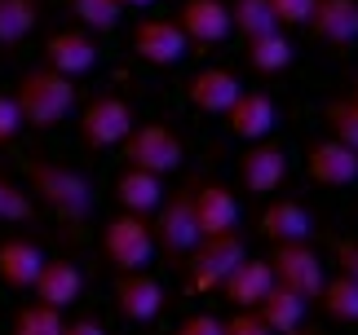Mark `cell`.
I'll return each instance as SVG.
<instances>
[{"label": "cell", "mask_w": 358, "mask_h": 335, "mask_svg": "<svg viewBox=\"0 0 358 335\" xmlns=\"http://www.w3.org/2000/svg\"><path fill=\"white\" fill-rule=\"evenodd\" d=\"M76 80L53 71V66H31V71L18 75V89H13V102L22 110V128H36V133H49V128H62L66 115L76 110Z\"/></svg>", "instance_id": "obj_1"}, {"label": "cell", "mask_w": 358, "mask_h": 335, "mask_svg": "<svg viewBox=\"0 0 358 335\" xmlns=\"http://www.w3.org/2000/svg\"><path fill=\"white\" fill-rule=\"evenodd\" d=\"M222 327H226V335H270L261 309H235L230 318H222Z\"/></svg>", "instance_id": "obj_34"}, {"label": "cell", "mask_w": 358, "mask_h": 335, "mask_svg": "<svg viewBox=\"0 0 358 335\" xmlns=\"http://www.w3.org/2000/svg\"><path fill=\"white\" fill-rule=\"evenodd\" d=\"M239 181H243L248 194H279V186L287 181V155H283V146L257 137V142L243 150V159H239Z\"/></svg>", "instance_id": "obj_11"}, {"label": "cell", "mask_w": 358, "mask_h": 335, "mask_svg": "<svg viewBox=\"0 0 358 335\" xmlns=\"http://www.w3.org/2000/svg\"><path fill=\"white\" fill-rule=\"evenodd\" d=\"M133 124H137V115L120 93H98L85 110H80L76 128H80V142L89 150H111V146H120L124 137H129Z\"/></svg>", "instance_id": "obj_8"}, {"label": "cell", "mask_w": 358, "mask_h": 335, "mask_svg": "<svg viewBox=\"0 0 358 335\" xmlns=\"http://www.w3.org/2000/svg\"><path fill=\"white\" fill-rule=\"evenodd\" d=\"M102 256L111 260V269H146L150 256H155V234L137 212H120L102 225Z\"/></svg>", "instance_id": "obj_5"}, {"label": "cell", "mask_w": 358, "mask_h": 335, "mask_svg": "<svg viewBox=\"0 0 358 335\" xmlns=\"http://www.w3.org/2000/svg\"><path fill=\"white\" fill-rule=\"evenodd\" d=\"M248 256V247L239 239V230H226V234H199V243L186 251V287L208 296L226 283V274Z\"/></svg>", "instance_id": "obj_3"}, {"label": "cell", "mask_w": 358, "mask_h": 335, "mask_svg": "<svg viewBox=\"0 0 358 335\" xmlns=\"http://www.w3.org/2000/svg\"><path fill=\"white\" fill-rule=\"evenodd\" d=\"M124 159H129L133 168H146V172H173V168H182L186 159V146L182 137H177L169 124H133L129 137L120 142Z\"/></svg>", "instance_id": "obj_6"}, {"label": "cell", "mask_w": 358, "mask_h": 335, "mask_svg": "<svg viewBox=\"0 0 358 335\" xmlns=\"http://www.w3.org/2000/svg\"><path fill=\"white\" fill-rule=\"evenodd\" d=\"M323 119H327V128H332L336 142H345L358 155V97H336V102H327Z\"/></svg>", "instance_id": "obj_30"}, {"label": "cell", "mask_w": 358, "mask_h": 335, "mask_svg": "<svg viewBox=\"0 0 358 335\" xmlns=\"http://www.w3.org/2000/svg\"><path fill=\"white\" fill-rule=\"evenodd\" d=\"M71 13L89 27V31H115L124 5L120 0H71Z\"/></svg>", "instance_id": "obj_32"}, {"label": "cell", "mask_w": 358, "mask_h": 335, "mask_svg": "<svg viewBox=\"0 0 358 335\" xmlns=\"http://www.w3.org/2000/svg\"><path fill=\"white\" fill-rule=\"evenodd\" d=\"M129 49L137 53V62H146V66H177L186 58L190 40H186L182 27H177V18H142L129 36Z\"/></svg>", "instance_id": "obj_9"}, {"label": "cell", "mask_w": 358, "mask_h": 335, "mask_svg": "<svg viewBox=\"0 0 358 335\" xmlns=\"http://www.w3.org/2000/svg\"><path fill=\"white\" fill-rule=\"evenodd\" d=\"M62 309H53L45 300H31L13 313V335H62Z\"/></svg>", "instance_id": "obj_29"}, {"label": "cell", "mask_w": 358, "mask_h": 335, "mask_svg": "<svg viewBox=\"0 0 358 335\" xmlns=\"http://www.w3.org/2000/svg\"><path fill=\"white\" fill-rule=\"evenodd\" d=\"M306 27L314 31V40L332 49H350L358 40V0H314Z\"/></svg>", "instance_id": "obj_16"}, {"label": "cell", "mask_w": 358, "mask_h": 335, "mask_svg": "<svg viewBox=\"0 0 358 335\" xmlns=\"http://www.w3.org/2000/svg\"><path fill=\"white\" fill-rule=\"evenodd\" d=\"M336 265H341V274H345V278L358 283V243L354 239H341L336 243Z\"/></svg>", "instance_id": "obj_37"}, {"label": "cell", "mask_w": 358, "mask_h": 335, "mask_svg": "<svg viewBox=\"0 0 358 335\" xmlns=\"http://www.w3.org/2000/svg\"><path fill=\"white\" fill-rule=\"evenodd\" d=\"M155 251H164L169 260H182L190 247L199 243V216H195V181H186L182 190H173L169 199H159L155 207Z\"/></svg>", "instance_id": "obj_4"}, {"label": "cell", "mask_w": 358, "mask_h": 335, "mask_svg": "<svg viewBox=\"0 0 358 335\" xmlns=\"http://www.w3.org/2000/svg\"><path fill=\"white\" fill-rule=\"evenodd\" d=\"M274 287V269H270V260H261V256H243L235 269L226 274V283L217 287L222 296L235 304V309H257L261 300H266V291Z\"/></svg>", "instance_id": "obj_17"}, {"label": "cell", "mask_w": 358, "mask_h": 335, "mask_svg": "<svg viewBox=\"0 0 358 335\" xmlns=\"http://www.w3.org/2000/svg\"><path fill=\"white\" fill-rule=\"evenodd\" d=\"M45 18V0H0V49L22 45Z\"/></svg>", "instance_id": "obj_25"}, {"label": "cell", "mask_w": 358, "mask_h": 335, "mask_svg": "<svg viewBox=\"0 0 358 335\" xmlns=\"http://www.w3.org/2000/svg\"><path fill=\"white\" fill-rule=\"evenodd\" d=\"M62 331L66 335H102V318H66V322H62Z\"/></svg>", "instance_id": "obj_38"}, {"label": "cell", "mask_w": 358, "mask_h": 335, "mask_svg": "<svg viewBox=\"0 0 358 335\" xmlns=\"http://www.w3.org/2000/svg\"><path fill=\"white\" fill-rule=\"evenodd\" d=\"M310 5H314V0H270L274 22H279V27H306Z\"/></svg>", "instance_id": "obj_35"}, {"label": "cell", "mask_w": 358, "mask_h": 335, "mask_svg": "<svg viewBox=\"0 0 358 335\" xmlns=\"http://www.w3.org/2000/svg\"><path fill=\"white\" fill-rule=\"evenodd\" d=\"M177 27H182L186 40L199 45V49L222 45V40L235 31V27H230V0H182Z\"/></svg>", "instance_id": "obj_13"}, {"label": "cell", "mask_w": 358, "mask_h": 335, "mask_svg": "<svg viewBox=\"0 0 358 335\" xmlns=\"http://www.w3.org/2000/svg\"><path fill=\"white\" fill-rule=\"evenodd\" d=\"M27 186H31V199L45 203L58 221H89L93 212V186L85 172L53 159L31 155L27 159Z\"/></svg>", "instance_id": "obj_2"}, {"label": "cell", "mask_w": 358, "mask_h": 335, "mask_svg": "<svg viewBox=\"0 0 358 335\" xmlns=\"http://www.w3.org/2000/svg\"><path fill=\"white\" fill-rule=\"evenodd\" d=\"M31 216H36L31 190H22L13 177L0 172V221H5V225H22V221H31Z\"/></svg>", "instance_id": "obj_31"}, {"label": "cell", "mask_w": 358, "mask_h": 335, "mask_svg": "<svg viewBox=\"0 0 358 335\" xmlns=\"http://www.w3.org/2000/svg\"><path fill=\"white\" fill-rule=\"evenodd\" d=\"M230 27L243 36V40H252V36H266L274 31V9H270V0H230Z\"/></svg>", "instance_id": "obj_28"}, {"label": "cell", "mask_w": 358, "mask_h": 335, "mask_svg": "<svg viewBox=\"0 0 358 335\" xmlns=\"http://www.w3.org/2000/svg\"><path fill=\"white\" fill-rule=\"evenodd\" d=\"M159 199H164L159 172H146V168L124 163V172L115 177V203L124 207V212L146 216V212H155V207H159Z\"/></svg>", "instance_id": "obj_23"}, {"label": "cell", "mask_w": 358, "mask_h": 335, "mask_svg": "<svg viewBox=\"0 0 358 335\" xmlns=\"http://www.w3.org/2000/svg\"><path fill=\"white\" fill-rule=\"evenodd\" d=\"M354 97H358V84H354Z\"/></svg>", "instance_id": "obj_40"}, {"label": "cell", "mask_w": 358, "mask_h": 335, "mask_svg": "<svg viewBox=\"0 0 358 335\" xmlns=\"http://www.w3.org/2000/svg\"><path fill=\"white\" fill-rule=\"evenodd\" d=\"M226 124L239 142H257V137H270V128L279 124V106L270 93H239L226 110Z\"/></svg>", "instance_id": "obj_19"}, {"label": "cell", "mask_w": 358, "mask_h": 335, "mask_svg": "<svg viewBox=\"0 0 358 335\" xmlns=\"http://www.w3.org/2000/svg\"><path fill=\"white\" fill-rule=\"evenodd\" d=\"M306 172H310V181H319V186H327V190L354 186L358 181V155L345 142L327 137V142H314L306 150Z\"/></svg>", "instance_id": "obj_15"}, {"label": "cell", "mask_w": 358, "mask_h": 335, "mask_svg": "<svg viewBox=\"0 0 358 335\" xmlns=\"http://www.w3.org/2000/svg\"><path fill=\"white\" fill-rule=\"evenodd\" d=\"M239 93H243V84L230 66H203V71H195L186 84V102L195 106L199 115H226Z\"/></svg>", "instance_id": "obj_14"}, {"label": "cell", "mask_w": 358, "mask_h": 335, "mask_svg": "<svg viewBox=\"0 0 358 335\" xmlns=\"http://www.w3.org/2000/svg\"><path fill=\"white\" fill-rule=\"evenodd\" d=\"M292 58H296V49H292V40H287L279 27H274V31H266V36H252V40H248V66H252V71H261V75L287 71V66H292Z\"/></svg>", "instance_id": "obj_26"}, {"label": "cell", "mask_w": 358, "mask_h": 335, "mask_svg": "<svg viewBox=\"0 0 358 335\" xmlns=\"http://www.w3.org/2000/svg\"><path fill=\"white\" fill-rule=\"evenodd\" d=\"M45 62L62 75H89L98 66V40L89 36V27H62L45 40Z\"/></svg>", "instance_id": "obj_12"}, {"label": "cell", "mask_w": 358, "mask_h": 335, "mask_svg": "<svg viewBox=\"0 0 358 335\" xmlns=\"http://www.w3.org/2000/svg\"><path fill=\"white\" fill-rule=\"evenodd\" d=\"M22 137V110L13 102V93H0V146H13Z\"/></svg>", "instance_id": "obj_33"}, {"label": "cell", "mask_w": 358, "mask_h": 335, "mask_svg": "<svg viewBox=\"0 0 358 335\" xmlns=\"http://www.w3.org/2000/svg\"><path fill=\"white\" fill-rule=\"evenodd\" d=\"M261 318H266V327L270 331H279V335H292L301 322H306V309H310V300L306 296H296L292 287H283V283H274L266 291V300L257 304Z\"/></svg>", "instance_id": "obj_24"}, {"label": "cell", "mask_w": 358, "mask_h": 335, "mask_svg": "<svg viewBox=\"0 0 358 335\" xmlns=\"http://www.w3.org/2000/svg\"><path fill=\"white\" fill-rule=\"evenodd\" d=\"M124 9H146V5H155V0H120Z\"/></svg>", "instance_id": "obj_39"}, {"label": "cell", "mask_w": 358, "mask_h": 335, "mask_svg": "<svg viewBox=\"0 0 358 335\" xmlns=\"http://www.w3.org/2000/svg\"><path fill=\"white\" fill-rule=\"evenodd\" d=\"M177 335H226V327L217 313H190L177 322Z\"/></svg>", "instance_id": "obj_36"}, {"label": "cell", "mask_w": 358, "mask_h": 335, "mask_svg": "<svg viewBox=\"0 0 358 335\" xmlns=\"http://www.w3.org/2000/svg\"><path fill=\"white\" fill-rule=\"evenodd\" d=\"M40 265H45V251L36 239H5L0 243V283L13 291H31Z\"/></svg>", "instance_id": "obj_21"}, {"label": "cell", "mask_w": 358, "mask_h": 335, "mask_svg": "<svg viewBox=\"0 0 358 335\" xmlns=\"http://www.w3.org/2000/svg\"><path fill=\"white\" fill-rule=\"evenodd\" d=\"M266 260H270V269H274V283L292 287L296 296H306V300H314L323 291V283H327L323 260H319V251L310 247V239L270 243V256Z\"/></svg>", "instance_id": "obj_7"}, {"label": "cell", "mask_w": 358, "mask_h": 335, "mask_svg": "<svg viewBox=\"0 0 358 335\" xmlns=\"http://www.w3.org/2000/svg\"><path fill=\"white\" fill-rule=\"evenodd\" d=\"M115 309L124 322H155L164 313V287L159 278H150L146 269H124L115 283Z\"/></svg>", "instance_id": "obj_10"}, {"label": "cell", "mask_w": 358, "mask_h": 335, "mask_svg": "<svg viewBox=\"0 0 358 335\" xmlns=\"http://www.w3.org/2000/svg\"><path fill=\"white\" fill-rule=\"evenodd\" d=\"M314 300L323 304V313L332 318V322H341V327H358V283H354V278H345V274L327 278L323 291H319Z\"/></svg>", "instance_id": "obj_27"}, {"label": "cell", "mask_w": 358, "mask_h": 335, "mask_svg": "<svg viewBox=\"0 0 358 335\" xmlns=\"http://www.w3.org/2000/svg\"><path fill=\"white\" fill-rule=\"evenodd\" d=\"M261 234L270 243H292V239H310L314 234V216L306 212V203L296 199H270L261 212Z\"/></svg>", "instance_id": "obj_22"}, {"label": "cell", "mask_w": 358, "mask_h": 335, "mask_svg": "<svg viewBox=\"0 0 358 335\" xmlns=\"http://www.w3.org/2000/svg\"><path fill=\"white\" fill-rule=\"evenodd\" d=\"M31 291H36V300L53 304V309H71L80 300V291H85V274H80L71 260H45Z\"/></svg>", "instance_id": "obj_20"}, {"label": "cell", "mask_w": 358, "mask_h": 335, "mask_svg": "<svg viewBox=\"0 0 358 335\" xmlns=\"http://www.w3.org/2000/svg\"><path fill=\"white\" fill-rule=\"evenodd\" d=\"M195 216H199V234L239 230V199H235V190L222 186V181H195Z\"/></svg>", "instance_id": "obj_18"}]
</instances>
